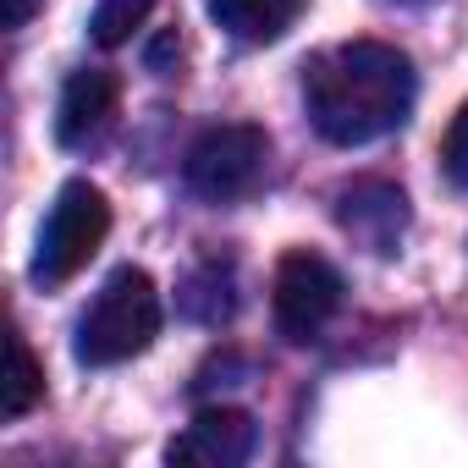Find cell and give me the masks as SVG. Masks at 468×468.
Instances as JSON below:
<instances>
[{
    "label": "cell",
    "instance_id": "7c38bea8",
    "mask_svg": "<svg viewBox=\"0 0 468 468\" xmlns=\"http://www.w3.org/2000/svg\"><path fill=\"white\" fill-rule=\"evenodd\" d=\"M149 12H154V0H100L89 34H94V45H100V50H116V45H127V39L144 28V17H149Z\"/></svg>",
    "mask_w": 468,
    "mask_h": 468
},
{
    "label": "cell",
    "instance_id": "5bb4252c",
    "mask_svg": "<svg viewBox=\"0 0 468 468\" xmlns=\"http://www.w3.org/2000/svg\"><path fill=\"white\" fill-rule=\"evenodd\" d=\"M39 6L45 0H0V17H6V28H28Z\"/></svg>",
    "mask_w": 468,
    "mask_h": 468
},
{
    "label": "cell",
    "instance_id": "7a4b0ae2",
    "mask_svg": "<svg viewBox=\"0 0 468 468\" xmlns=\"http://www.w3.org/2000/svg\"><path fill=\"white\" fill-rule=\"evenodd\" d=\"M154 336H160V292H154L149 271L122 265L100 282L94 303L78 320V364H89V369L127 364Z\"/></svg>",
    "mask_w": 468,
    "mask_h": 468
},
{
    "label": "cell",
    "instance_id": "5b68a950",
    "mask_svg": "<svg viewBox=\"0 0 468 468\" xmlns=\"http://www.w3.org/2000/svg\"><path fill=\"white\" fill-rule=\"evenodd\" d=\"M271 309H276V325H282L287 342L320 336L336 320V309H342V276H336V265L320 260V254H309V249H292L276 265Z\"/></svg>",
    "mask_w": 468,
    "mask_h": 468
},
{
    "label": "cell",
    "instance_id": "6da1fadb",
    "mask_svg": "<svg viewBox=\"0 0 468 468\" xmlns=\"http://www.w3.org/2000/svg\"><path fill=\"white\" fill-rule=\"evenodd\" d=\"M413 94H419L413 61L397 45H380V39L336 45V50L314 56L309 72H303L309 122L336 149H358V144H375V138L397 133L413 111Z\"/></svg>",
    "mask_w": 468,
    "mask_h": 468
},
{
    "label": "cell",
    "instance_id": "277c9868",
    "mask_svg": "<svg viewBox=\"0 0 468 468\" xmlns=\"http://www.w3.org/2000/svg\"><path fill=\"white\" fill-rule=\"evenodd\" d=\"M265 160H271V133L254 127V122H226V127H209L187 160H182V182L209 198V204H231L260 187L265 176Z\"/></svg>",
    "mask_w": 468,
    "mask_h": 468
},
{
    "label": "cell",
    "instance_id": "ba28073f",
    "mask_svg": "<svg viewBox=\"0 0 468 468\" xmlns=\"http://www.w3.org/2000/svg\"><path fill=\"white\" fill-rule=\"evenodd\" d=\"M116 105H122V83L111 72H100V67L94 72H72L67 89H61V105H56V138L67 149H89L111 127Z\"/></svg>",
    "mask_w": 468,
    "mask_h": 468
},
{
    "label": "cell",
    "instance_id": "30bf717a",
    "mask_svg": "<svg viewBox=\"0 0 468 468\" xmlns=\"http://www.w3.org/2000/svg\"><path fill=\"white\" fill-rule=\"evenodd\" d=\"M176 303H182V314L198 320V325H226L231 314H238V276H231L226 260H204V265L182 282Z\"/></svg>",
    "mask_w": 468,
    "mask_h": 468
},
{
    "label": "cell",
    "instance_id": "8fae6325",
    "mask_svg": "<svg viewBox=\"0 0 468 468\" xmlns=\"http://www.w3.org/2000/svg\"><path fill=\"white\" fill-rule=\"evenodd\" d=\"M39 397H45V364H39L34 347L12 331V336H6V375H0V419L34 413Z\"/></svg>",
    "mask_w": 468,
    "mask_h": 468
},
{
    "label": "cell",
    "instance_id": "9c48e42d",
    "mask_svg": "<svg viewBox=\"0 0 468 468\" xmlns=\"http://www.w3.org/2000/svg\"><path fill=\"white\" fill-rule=\"evenodd\" d=\"M215 28H226L238 45H276L298 17L309 0H204Z\"/></svg>",
    "mask_w": 468,
    "mask_h": 468
},
{
    "label": "cell",
    "instance_id": "8992f818",
    "mask_svg": "<svg viewBox=\"0 0 468 468\" xmlns=\"http://www.w3.org/2000/svg\"><path fill=\"white\" fill-rule=\"evenodd\" d=\"M260 446V424L243 413V408H204L176 441H171V463L182 468H238L249 463Z\"/></svg>",
    "mask_w": 468,
    "mask_h": 468
},
{
    "label": "cell",
    "instance_id": "4fadbf2b",
    "mask_svg": "<svg viewBox=\"0 0 468 468\" xmlns=\"http://www.w3.org/2000/svg\"><path fill=\"white\" fill-rule=\"evenodd\" d=\"M441 165L452 176V187H468V105L452 116L446 127V144H441Z\"/></svg>",
    "mask_w": 468,
    "mask_h": 468
},
{
    "label": "cell",
    "instance_id": "3957f363",
    "mask_svg": "<svg viewBox=\"0 0 468 468\" xmlns=\"http://www.w3.org/2000/svg\"><path fill=\"white\" fill-rule=\"evenodd\" d=\"M105 231H111V198H105L94 182L72 176V182L56 193V204H50V215H45V226H39L34 282H39V287L72 282V276L105 249Z\"/></svg>",
    "mask_w": 468,
    "mask_h": 468
},
{
    "label": "cell",
    "instance_id": "52a82bcc",
    "mask_svg": "<svg viewBox=\"0 0 468 468\" xmlns=\"http://www.w3.org/2000/svg\"><path fill=\"white\" fill-rule=\"evenodd\" d=\"M336 220H342L347 238H358L364 249H375V254H397V238H402V226H408V198H402V187L364 176V182L342 187V198H336Z\"/></svg>",
    "mask_w": 468,
    "mask_h": 468
}]
</instances>
